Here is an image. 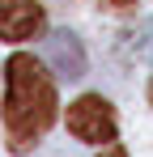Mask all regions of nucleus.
<instances>
[{"label": "nucleus", "mask_w": 153, "mask_h": 157, "mask_svg": "<svg viewBox=\"0 0 153 157\" xmlns=\"http://www.w3.org/2000/svg\"><path fill=\"white\" fill-rule=\"evenodd\" d=\"M102 157H124V149H119V144H111V149H106Z\"/></svg>", "instance_id": "39448f33"}, {"label": "nucleus", "mask_w": 153, "mask_h": 157, "mask_svg": "<svg viewBox=\"0 0 153 157\" xmlns=\"http://www.w3.org/2000/svg\"><path fill=\"white\" fill-rule=\"evenodd\" d=\"M149 102H153V81H149Z\"/></svg>", "instance_id": "0eeeda50"}, {"label": "nucleus", "mask_w": 153, "mask_h": 157, "mask_svg": "<svg viewBox=\"0 0 153 157\" xmlns=\"http://www.w3.org/2000/svg\"><path fill=\"white\" fill-rule=\"evenodd\" d=\"M111 4H132V0H111Z\"/></svg>", "instance_id": "423d86ee"}, {"label": "nucleus", "mask_w": 153, "mask_h": 157, "mask_svg": "<svg viewBox=\"0 0 153 157\" xmlns=\"http://www.w3.org/2000/svg\"><path fill=\"white\" fill-rule=\"evenodd\" d=\"M68 132L85 144H111L115 140V110L106 98L98 94H85L68 106Z\"/></svg>", "instance_id": "f03ea898"}, {"label": "nucleus", "mask_w": 153, "mask_h": 157, "mask_svg": "<svg viewBox=\"0 0 153 157\" xmlns=\"http://www.w3.org/2000/svg\"><path fill=\"white\" fill-rule=\"evenodd\" d=\"M47 64L55 68L60 81L85 77V47H81V38H76L73 30H55L47 38Z\"/></svg>", "instance_id": "20e7f679"}, {"label": "nucleus", "mask_w": 153, "mask_h": 157, "mask_svg": "<svg viewBox=\"0 0 153 157\" xmlns=\"http://www.w3.org/2000/svg\"><path fill=\"white\" fill-rule=\"evenodd\" d=\"M55 81L38 55H13L4 64V144L13 153H30L43 132L55 123Z\"/></svg>", "instance_id": "f257e3e1"}, {"label": "nucleus", "mask_w": 153, "mask_h": 157, "mask_svg": "<svg viewBox=\"0 0 153 157\" xmlns=\"http://www.w3.org/2000/svg\"><path fill=\"white\" fill-rule=\"evenodd\" d=\"M43 30V4L34 0H0V38L4 43H26Z\"/></svg>", "instance_id": "7ed1b4c3"}]
</instances>
